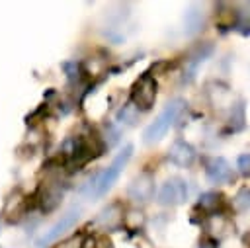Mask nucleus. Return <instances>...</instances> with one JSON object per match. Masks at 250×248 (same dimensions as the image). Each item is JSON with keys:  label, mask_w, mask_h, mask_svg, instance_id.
<instances>
[{"label": "nucleus", "mask_w": 250, "mask_h": 248, "mask_svg": "<svg viewBox=\"0 0 250 248\" xmlns=\"http://www.w3.org/2000/svg\"><path fill=\"white\" fill-rule=\"evenodd\" d=\"M189 197V187H188V182L184 178H168L160 189H158V203L160 205H166V207H174V205H182L186 203Z\"/></svg>", "instance_id": "nucleus-4"}, {"label": "nucleus", "mask_w": 250, "mask_h": 248, "mask_svg": "<svg viewBox=\"0 0 250 248\" xmlns=\"http://www.w3.org/2000/svg\"><path fill=\"white\" fill-rule=\"evenodd\" d=\"M119 219H121L119 205H117V203H111L109 207H105V209L100 211L96 223H100V225H104V227H113V225H117Z\"/></svg>", "instance_id": "nucleus-10"}, {"label": "nucleus", "mask_w": 250, "mask_h": 248, "mask_svg": "<svg viewBox=\"0 0 250 248\" xmlns=\"http://www.w3.org/2000/svg\"><path fill=\"white\" fill-rule=\"evenodd\" d=\"M168 160L180 168H189L195 162V148L189 143L176 139L172 146L168 148Z\"/></svg>", "instance_id": "nucleus-8"}, {"label": "nucleus", "mask_w": 250, "mask_h": 248, "mask_svg": "<svg viewBox=\"0 0 250 248\" xmlns=\"http://www.w3.org/2000/svg\"><path fill=\"white\" fill-rule=\"evenodd\" d=\"M137 117H139V109H137V105H135L133 102L125 103V105L119 109V113H117V121L127 123V125H135Z\"/></svg>", "instance_id": "nucleus-11"}, {"label": "nucleus", "mask_w": 250, "mask_h": 248, "mask_svg": "<svg viewBox=\"0 0 250 248\" xmlns=\"http://www.w3.org/2000/svg\"><path fill=\"white\" fill-rule=\"evenodd\" d=\"M184 105H186V102H184L182 98H176V100L168 102V103L164 105V109L154 117V121L145 129L143 141H145L146 145L158 143V141L170 131V127L176 123V119H178V115L182 113Z\"/></svg>", "instance_id": "nucleus-1"}, {"label": "nucleus", "mask_w": 250, "mask_h": 248, "mask_svg": "<svg viewBox=\"0 0 250 248\" xmlns=\"http://www.w3.org/2000/svg\"><path fill=\"white\" fill-rule=\"evenodd\" d=\"M232 205H234V209H236L238 213L250 211V189H248V187H242V189L234 195Z\"/></svg>", "instance_id": "nucleus-12"}, {"label": "nucleus", "mask_w": 250, "mask_h": 248, "mask_svg": "<svg viewBox=\"0 0 250 248\" xmlns=\"http://www.w3.org/2000/svg\"><path fill=\"white\" fill-rule=\"evenodd\" d=\"M236 170L242 176H250V152H242L236 158Z\"/></svg>", "instance_id": "nucleus-14"}, {"label": "nucleus", "mask_w": 250, "mask_h": 248, "mask_svg": "<svg viewBox=\"0 0 250 248\" xmlns=\"http://www.w3.org/2000/svg\"><path fill=\"white\" fill-rule=\"evenodd\" d=\"M78 217H80V207H72V209H68L64 215H61V219L37 240V248H45V246L53 244L55 240H59L66 230H70V228L76 225Z\"/></svg>", "instance_id": "nucleus-6"}, {"label": "nucleus", "mask_w": 250, "mask_h": 248, "mask_svg": "<svg viewBox=\"0 0 250 248\" xmlns=\"http://www.w3.org/2000/svg\"><path fill=\"white\" fill-rule=\"evenodd\" d=\"M205 14L199 6H189L184 14V31L186 35H195L199 29H203Z\"/></svg>", "instance_id": "nucleus-9"}, {"label": "nucleus", "mask_w": 250, "mask_h": 248, "mask_svg": "<svg viewBox=\"0 0 250 248\" xmlns=\"http://www.w3.org/2000/svg\"><path fill=\"white\" fill-rule=\"evenodd\" d=\"M127 197L133 203H146L154 197V176L148 170L139 172L127 186Z\"/></svg>", "instance_id": "nucleus-5"}, {"label": "nucleus", "mask_w": 250, "mask_h": 248, "mask_svg": "<svg viewBox=\"0 0 250 248\" xmlns=\"http://www.w3.org/2000/svg\"><path fill=\"white\" fill-rule=\"evenodd\" d=\"M131 156H133V145H125V146L117 152V156L111 160V164H109L102 174H98V178L94 180V189H92L96 197L105 195V193L113 187V184H115L117 178L121 176L123 168H125L127 162L131 160Z\"/></svg>", "instance_id": "nucleus-2"}, {"label": "nucleus", "mask_w": 250, "mask_h": 248, "mask_svg": "<svg viewBox=\"0 0 250 248\" xmlns=\"http://www.w3.org/2000/svg\"><path fill=\"white\" fill-rule=\"evenodd\" d=\"M156 92H158L156 78L150 72H143L131 88V102L137 105L139 111H146L154 105Z\"/></svg>", "instance_id": "nucleus-3"}, {"label": "nucleus", "mask_w": 250, "mask_h": 248, "mask_svg": "<svg viewBox=\"0 0 250 248\" xmlns=\"http://www.w3.org/2000/svg\"><path fill=\"white\" fill-rule=\"evenodd\" d=\"M219 203H221V195H219L217 191H207V193H203V195L199 197V207H203V209H207V211L215 209Z\"/></svg>", "instance_id": "nucleus-13"}, {"label": "nucleus", "mask_w": 250, "mask_h": 248, "mask_svg": "<svg viewBox=\"0 0 250 248\" xmlns=\"http://www.w3.org/2000/svg\"><path fill=\"white\" fill-rule=\"evenodd\" d=\"M205 176L211 184H217V186H225L229 182H232L234 178V172L229 164L227 158L223 156H211L207 162H205Z\"/></svg>", "instance_id": "nucleus-7"}]
</instances>
